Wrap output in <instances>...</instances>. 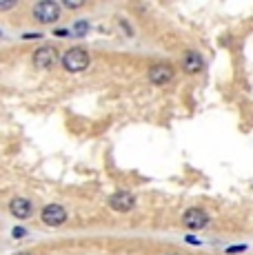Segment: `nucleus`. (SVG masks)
I'll return each instance as SVG.
<instances>
[{
  "instance_id": "1",
  "label": "nucleus",
  "mask_w": 253,
  "mask_h": 255,
  "mask_svg": "<svg viewBox=\"0 0 253 255\" xmlns=\"http://www.w3.org/2000/svg\"><path fill=\"white\" fill-rule=\"evenodd\" d=\"M89 62H91L89 51L82 47H71L62 53V67H65V71H69V73L85 71L87 67H89Z\"/></svg>"
},
{
  "instance_id": "2",
  "label": "nucleus",
  "mask_w": 253,
  "mask_h": 255,
  "mask_svg": "<svg viewBox=\"0 0 253 255\" xmlns=\"http://www.w3.org/2000/svg\"><path fill=\"white\" fill-rule=\"evenodd\" d=\"M33 20L40 24H53L60 18V4L53 0H42V2L33 4Z\"/></svg>"
},
{
  "instance_id": "3",
  "label": "nucleus",
  "mask_w": 253,
  "mask_h": 255,
  "mask_svg": "<svg viewBox=\"0 0 253 255\" xmlns=\"http://www.w3.org/2000/svg\"><path fill=\"white\" fill-rule=\"evenodd\" d=\"M182 224L191 231H200L209 224V213L200 207H191L182 213Z\"/></svg>"
},
{
  "instance_id": "4",
  "label": "nucleus",
  "mask_w": 253,
  "mask_h": 255,
  "mask_svg": "<svg viewBox=\"0 0 253 255\" xmlns=\"http://www.w3.org/2000/svg\"><path fill=\"white\" fill-rule=\"evenodd\" d=\"M33 67L36 69H40V71H47V69H51L53 65H56V60H58V51H56V47H51V45H45V47H40V49H36L33 51Z\"/></svg>"
},
{
  "instance_id": "5",
  "label": "nucleus",
  "mask_w": 253,
  "mask_h": 255,
  "mask_svg": "<svg viewBox=\"0 0 253 255\" xmlns=\"http://www.w3.org/2000/svg\"><path fill=\"white\" fill-rule=\"evenodd\" d=\"M173 76H176V69H173L169 62H158V65H153L151 69H149V80H151V85H155V87L169 85V82L173 80Z\"/></svg>"
},
{
  "instance_id": "6",
  "label": "nucleus",
  "mask_w": 253,
  "mask_h": 255,
  "mask_svg": "<svg viewBox=\"0 0 253 255\" xmlns=\"http://www.w3.org/2000/svg\"><path fill=\"white\" fill-rule=\"evenodd\" d=\"M40 220L47 224V227L56 229V227H60V224L67 222V209L60 207V204H47V207L40 211Z\"/></svg>"
},
{
  "instance_id": "7",
  "label": "nucleus",
  "mask_w": 253,
  "mask_h": 255,
  "mask_svg": "<svg viewBox=\"0 0 253 255\" xmlns=\"http://www.w3.org/2000/svg\"><path fill=\"white\" fill-rule=\"evenodd\" d=\"M109 207L116 213H129L135 207V195L129 193V191H118V193H114L109 198Z\"/></svg>"
},
{
  "instance_id": "8",
  "label": "nucleus",
  "mask_w": 253,
  "mask_h": 255,
  "mask_svg": "<svg viewBox=\"0 0 253 255\" xmlns=\"http://www.w3.org/2000/svg\"><path fill=\"white\" fill-rule=\"evenodd\" d=\"M182 71L184 73H189V76H196V73H200L204 69V60H202V56L198 51H193V49H189V51H184V56H182Z\"/></svg>"
},
{
  "instance_id": "9",
  "label": "nucleus",
  "mask_w": 253,
  "mask_h": 255,
  "mask_svg": "<svg viewBox=\"0 0 253 255\" xmlns=\"http://www.w3.org/2000/svg\"><path fill=\"white\" fill-rule=\"evenodd\" d=\"M9 213H11L16 220H29L33 215V207H31V202H29L27 198L16 195V198L9 202Z\"/></svg>"
},
{
  "instance_id": "10",
  "label": "nucleus",
  "mask_w": 253,
  "mask_h": 255,
  "mask_svg": "<svg viewBox=\"0 0 253 255\" xmlns=\"http://www.w3.org/2000/svg\"><path fill=\"white\" fill-rule=\"evenodd\" d=\"M62 4H65L67 9H82L85 7V0H62Z\"/></svg>"
},
{
  "instance_id": "11",
  "label": "nucleus",
  "mask_w": 253,
  "mask_h": 255,
  "mask_svg": "<svg viewBox=\"0 0 253 255\" xmlns=\"http://www.w3.org/2000/svg\"><path fill=\"white\" fill-rule=\"evenodd\" d=\"M87 29H89V24H87V22H78L74 27V36H85Z\"/></svg>"
},
{
  "instance_id": "12",
  "label": "nucleus",
  "mask_w": 253,
  "mask_h": 255,
  "mask_svg": "<svg viewBox=\"0 0 253 255\" xmlns=\"http://www.w3.org/2000/svg\"><path fill=\"white\" fill-rule=\"evenodd\" d=\"M16 0H7V2H0V11H9V9H13L16 7Z\"/></svg>"
},
{
  "instance_id": "13",
  "label": "nucleus",
  "mask_w": 253,
  "mask_h": 255,
  "mask_svg": "<svg viewBox=\"0 0 253 255\" xmlns=\"http://www.w3.org/2000/svg\"><path fill=\"white\" fill-rule=\"evenodd\" d=\"M13 235H16V238H22V235H25V229L16 227V229H13Z\"/></svg>"
},
{
  "instance_id": "14",
  "label": "nucleus",
  "mask_w": 253,
  "mask_h": 255,
  "mask_svg": "<svg viewBox=\"0 0 253 255\" xmlns=\"http://www.w3.org/2000/svg\"><path fill=\"white\" fill-rule=\"evenodd\" d=\"M33 38H40V33H25V40H33Z\"/></svg>"
},
{
  "instance_id": "15",
  "label": "nucleus",
  "mask_w": 253,
  "mask_h": 255,
  "mask_svg": "<svg viewBox=\"0 0 253 255\" xmlns=\"http://www.w3.org/2000/svg\"><path fill=\"white\" fill-rule=\"evenodd\" d=\"M16 255H33V253H29V251H20V253H16Z\"/></svg>"
},
{
  "instance_id": "16",
  "label": "nucleus",
  "mask_w": 253,
  "mask_h": 255,
  "mask_svg": "<svg viewBox=\"0 0 253 255\" xmlns=\"http://www.w3.org/2000/svg\"><path fill=\"white\" fill-rule=\"evenodd\" d=\"M167 255H176V253H167Z\"/></svg>"
}]
</instances>
